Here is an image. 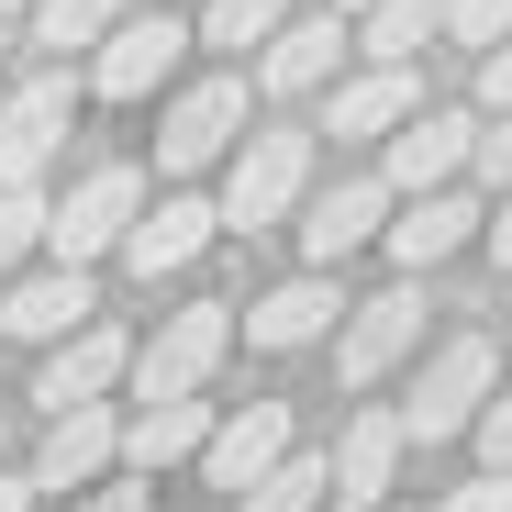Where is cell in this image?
Masks as SVG:
<instances>
[{
    "label": "cell",
    "mask_w": 512,
    "mask_h": 512,
    "mask_svg": "<svg viewBox=\"0 0 512 512\" xmlns=\"http://www.w3.org/2000/svg\"><path fill=\"white\" fill-rule=\"evenodd\" d=\"M301 190H312V134H290V123H268V134H234V167H223V234H268V223H290L301 212Z\"/></svg>",
    "instance_id": "cell-1"
},
{
    "label": "cell",
    "mask_w": 512,
    "mask_h": 512,
    "mask_svg": "<svg viewBox=\"0 0 512 512\" xmlns=\"http://www.w3.org/2000/svg\"><path fill=\"white\" fill-rule=\"evenodd\" d=\"M490 379H501V346H490V334H446V346L423 357L412 401H390V412H401V446H446V435H468V412L490 401Z\"/></svg>",
    "instance_id": "cell-2"
},
{
    "label": "cell",
    "mask_w": 512,
    "mask_h": 512,
    "mask_svg": "<svg viewBox=\"0 0 512 512\" xmlns=\"http://www.w3.org/2000/svg\"><path fill=\"white\" fill-rule=\"evenodd\" d=\"M134 201H145V167H134V156H101L67 201H45V256H67V268L112 256V245H123V223H134Z\"/></svg>",
    "instance_id": "cell-3"
},
{
    "label": "cell",
    "mask_w": 512,
    "mask_h": 512,
    "mask_svg": "<svg viewBox=\"0 0 512 512\" xmlns=\"http://www.w3.org/2000/svg\"><path fill=\"white\" fill-rule=\"evenodd\" d=\"M223 357H234V301H190V312H167L145 346L123 357V379H134L145 401H167V390H201Z\"/></svg>",
    "instance_id": "cell-4"
},
{
    "label": "cell",
    "mask_w": 512,
    "mask_h": 512,
    "mask_svg": "<svg viewBox=\"0 0 512 512\" xmlns=\"http://www.w3.org/2000/svg\"><path fill=\"white\" fill-rule=\"evenodd\" d=\"M212 234H223V201H201V190H167V201H134V223H123V268L156 290V279H190L201 256H212Z\"/></svg>",
    "instance_id": "cell-5"
},
{
    "label": "cell",
    "mask_w": 512,
    "mask_h": 512,
    "mask_svg": "<svg viewBox=\"0 0 512 512\" xmlns=\"http://www.w3.org/2000/svg\"><path fill=\"white\" fill-rule=\"evenodd\" d=\"M423 312H435V301H423V279L401 268L379 301H346V346H334V379H346V390H379L412 346H423Z\"/></svg>",
    "instance_id": "cell-6"
},
{
    "label": "cell",
    "mask_w": 512,
    "mask_h": 512,
    "mask_svg": "<svg viewBox=\"0 0 512 512\" xmlns=\"http://www.w3.org/2000/svg\"><path fill=\"white\" fill-rule=\"evenodd\" d=\"M334 323H346V290H334V268H301V279L256 290V301L234 312V334H245L256 357H301V346H323Z\"/></svg>",
    "instance_id": "cell-7"
},
{
    "label": "cell",
    "mask_w": 512,
    "mask_h": 512,
    "mask_svg": "<svg viewBox=\"0 0 512 512\" xmlns=\"http://www.w3.org/2000/svg\"><path fill=\"white\" fill-rule=\"evenodd\" d=\"M67 123H78V90H67V67L23 78L12 112H0V190H34L45 167L67 156Z\"/></svg>",
    "instance_id": "cell-8"
},
{
    "label": "cell",
    "mask_w": 512,
    "mask_h": 512,
    "mask_svg": "<svg viewBox=\"0 0 512 512\" xmlns=\"http://www.w3.org/2000/svg\"><path fill=\"white\" fill-rule=\"evenodd\" d=\"M390 479H401V412H390V401H357V412H346V435L323 446V501L379 512Z\"/></svg>",
    "instance_id": "cell-9"
},
{
    "label": "cell",
    "mask_w": 512,
    "mask_h": 512,
    "mask_svg": "<svg viewBox=\"0 0 512 512\" xmlns=\"http://www.w3.org/2000/svg\"><path fill=\"white\" fill-rule=\"evenodd\" d=\"M234 134H245V78H201V90L167 101V123H156V167H167V179H201L212 156H234Z\"/></svg>",
    "instance_id": "cell-10"
},
{
    "label": "cell",
    "mask_w": 512,
    "mask_h": 512,
    "mask_svg": "<svg viewBox=\"0 0 512 512\" xmlns=\"http://www.w3.org/2000/svg\"><path fill=\"white\" fill-rule=\"evenodd\" d=\"M123 468V412L112 401H67L45 412V446H34V490H90Z\"/></svg>",
    "instance_id": "cell-11"
},
{
    "label": "cell",
    "mask_w": 512,
    "mask_h": 512,
    "mask_svg": "<svg viewBox=\"0 0 512 512\" xmlns=\"http://www.w3.org/2000/svg\"><path fill=\"white\" fill-rule=\"evenodd\" d=\"M179 56H190V23H179V12H123V23L101 34V56H90V90H101V101H145Z\"/></svg>",
    "instance_id": "cell-12"
},
{
    "label": "cell",
    "mask_w": 512,
    "mask_h": 512,
    "mask_svg": "<svg viewBox=\"0 0 512 512\" xmlns=\"http://www.w3.org/2000/svg\"><path fill=\"white\" fill-rule=\"evenodd\" d=\"M123 357H134V334L123 323H67L56 346H45V368H34V401L45 412H67V401H112V379H123Z\"/></svg>",
    "instance_id": "cell-13"
},
{
    "label": "cell",
    "mask_w": 512,
    "mask_h": 512,
    "mask_svg": "<svg viewBox=\"0 0 512 512\" xmlns=\"http://www.w3.org/2000/svg\"><path fill=\"white\" fill-rule=\"evenodd\" d=\"M379 234H390V256H401L412 279H435L446 256H468V245H479V201H468L457 179H435V190H401V223H379Z\"/></svg>",
    "instance_id": "cell-14"
},
{
    "label": "cell",
    "mask_w": 512,
    "mask_h": 512,
    "mask_svg": "<svg viewBox=\"0 0 512 512\" xmlns=\"http://www.w3.org/2000/svg\"><path fill=\"white\" fill-rule=\"evenodd\" d=\"M312 212H301V256L312 268H346L357 245H379V223H390V179H334V190H301Z\"/></svg>",
    "instance_id": "cell-15"
},
{
    "label": "cell",
    "mask_w": 512,
    "mask_h": 512,
    "mask_svg": "<svg viewBox=\"0 0 512 512\" xmlns=\"http://www.w3.org/2000/svg\"><path fill=\"white\" fill-rule=\"evenodd\" d=\"M346 45H357V23H346V12H279L268 67H256V78H268L279 101H301V90H323V78L346 67Z\"/></svg>",
    "instance_id": "cell-16"
},
{
    "label": "cell",
    "mask_w": 512,
    "mask_h": 512,
    "mask_svg": "<svg viewBox=\"0 0 512 512\" xmlns=\"http://www.w3.org/2000/svg\"><path fill=\"white\" fill-rule=\"evenodd\" d=\"M468 112H435V101H412L401 123H390V167H379V179L390 190H435V179H457V167H468Z\"/></svg>",
    "instance_id": "cell-17"
},
{
    "label": "cell",
    "mask_w": 512,
    "mask_h": 512,
    "mask_svg": "<svg viewBox=\"0 0 512 512\" xmlns=\"http://www.w3.org/2000/svg\"><path fill=\"white\" fill-rule=\"evenodd\" d=\"M90 312H101V290H90V268H67V256L0 290V334H23V346H56V334L90 323Z\"/></svg>",
    "instance_id": "cell-18"
},
{
    "label": "cell",
    "mask_w": 512,
    "mask_h": 512,
    "mask_svg": "<svg viewBox=\"0 0 512 512\" xmlns=\"http://www.w3.org/2000/svg\"><path fill=\"white\" fill-rule=\"evenodd\" d=\"M279 446H290V401H245V412H223L212 435H201V479L212 490H245Z\"/></svg>",
    "instance_id": "cell-19"
},
{
    "label": "cell",
    "mask_w": 512,
    "mask_h": 512,
    "mask_svg": "<svg viewBox=\"0 0 512 512\" xmlns=\"http://www.w3.org/2000/svg\"><path fill=\"white\" fill-rule=\"evenodd\" d=\"M201 435H212V401L201 390H167V401H145L134 423H123V468H179V457H201Z\"/></svg>",
    "instance_id": "cell-20"
},
{
    "label": "cell",
    "mask_w": 512,
    "mask_h": 512,
    "mask_svg": "<svg viewBox=\"0 0 512 512\" xmlns=\"http://www.w3.org/2000/svg\"><path fill=\"white\" fill-rule=\"evenodd\" d=\"M412 101H423V78L390 67V56H368V78H346V90H334V134H390Z\"/></svg>",
    "instance_id": "cell-21"
},
{
    "label": "cell",
    "mask_w": 512,
    "mask_h": 512,
    "mask_svg": "<svg viewBox=\"0 0 512 512\" xmlns=\"http://www.w3.org/2000/svg\"><path fill=\"white\" fill-rule=\"evenodd\" d=\"M346 23H357V45H368V56H390V67H412L423 45L446 34V0H368V12H346Z\"/></svg>",
    "instance_id": "cell-22"
},
{
    "label": "cell",
    "mask_w": 512,
    "mask_h": 512,
    "mask_svg": "<svg viewBox=\"0 0 512 512\" xmlns=\"http://www.w3.org/2000/svg\"><path fill=\"white\" fill-rule=\"evenodd\" d=\"M234 501H245V512H323V446H301V435H290L268 468L234 490Z\"/></svg>",
    "instance_id": "cell-23"
},
{
    "label": "cell",
    "mask_w": 512,
    "mask_h": 512,
    "mask_svg": "<svg viewBox=\"0 0 512 512\" xmlns=\"http://www.w3.org/2000/svg\"><path fill=\"white\" fill-rule=\"evenodd\" d=\"M123 12H134V0H34V45L45 56H78V45H101Z\"/></svg>",
    "instance_id": "cell-24"
},
{
    "label": "cell",
    "mask_w": 512,
    "mask_h": 512,
    "mask_svg": "<svg viewBox=\"0 0 512 512\" xmlns=\"http://www.w3.org/2000/svg\"><path fill=\"white\" fill-rule=\"evenodd\" d=\"M279 12H290V0H212L190 45H234V56H245V45H268V34H279Z\"/></svg>",
    "instance_id": "cell-25"
},
{
    "label": "cell",
    "mask_w": 512,
    "mask_h": 512,
    "mask_svg": "<svg viewBox=\"0 0 512 512\" xmlns=\"http://www.w3.org/2000/svg\"><path fill=\"white\" fill-rule=\"evenodd\" d=\"M34 245H45V201L34 190H0V279H12Z\"/></svg>",
    "instance_id": "cell-26"
},
{
    "label": "cell",
    "mask_w": 512,
    "mask_h": 512,
    "mask_svg": "<svg viewBox=\"0 0 512 512\" xmlns=\"http://www.w3.org/2000/svg\"><path fill=\"white\" fill-rule=\"evenodd\" d=\"M446 34L457 45H501L512 34V0H446Z\"/></svg>",
    "instance_id": "cell-27"
},
{
    "label": "cell",
    "mask_w": 512,
    "mask_h": 512,
    "mask_svg": "<svg viewBox=\"0 0 512 512\" xmlns=\"http://www.w3.org/2000/svg\"><path fill=\"white\" fill-rule=\"evenodd\" d=\"M468 435H479V457H490V468H512V390H501V379H490V401L468 412Z\"/></svg>",
    "instance_id": "cell-28"
},
{
    "label": "cell",
    "mask_w": 512,
    "mask_h": 512,
    "mask_svg": "<svg viewBox=\"0 0 512 512\" xmlns=\"http://www.w3.org/2000/svg\"><path fill=\"white\" fill-rule=\"evenodd\" d=\"M468 167H479V179H490V190L512 179V112H490V123L468 134Z\"/></svg>",
    "instance_id": "cell-29"
},
{
    "label": "cell",
    "mask_w": 512,
    "mask_h": 512,
    "mask_svg": "<svg viewBox=\"0 0 512 512\" xmlns=\"http://www.w3.org/2000/svg\"><path fill=\"white\" fill-rule=\"evenodd\" d=\"M435 512H512V468H479L468 490H446Z\"/></svg>",
    "instance_id": "cell-30"
},
{
    "label": "cell",
    "mask_w": 512,
    "mask_h": 512,
    "mask_svg": "<svg viewBox=\"0 0 512 512\" xmlns=\"http://www.w3.org/2000/svg\"><path fill=\"white\" fill-rule=\"evenodd\" d=\"M479 101H490V112H512V34H501V45H479Z\"/></svg>",
    "instance_id": "cell-31"
},
{
    "label": "cell",
    "mask_w": 512,
    "mask_h": 512,
    "mask_svg": "<svg viewBox=\"0 0 512 512\" xmlns=\"http://www.w3.org/2000/svg\"><path fill=\"white\" fill-rule=\"evenodd\" d=\"M479 245H490V268H501V279H512V179H501V201H490V212H479Z\"/></svg>",
    "instance_id": "cell-32"
},
{
    "label": "cell",
    "mask_w": 512,
    "mask_h": 512,
    "mask_svg": "<svg viewBox=\"0 0 512 512\" xmlns=\"http://www.w3.org/2000/svg\"><path fill=\"white\" fill-rule=\"evenodd\" d=\"M67 512H156V501H145V490H101V479H90V501H67Z\"/></svg>",
    "instance_id": "cell-33"
},
{
    "label": "cell",
    "mask_w": 512,
    "mask_h": 512,
    "mask_svg": "<svg viewBox=\"0 0 512 512\" xmlns=\"http://www.w3.org/2000/svg\"><path fill=\"white\" fill-rule=\"evenodd\" d=\"M0 512H34V479H0Z\"/></svg>",
    "instance_id": "cell-34"
},
{
    "label": "cell",
    "mask_w": 512,
    "mask_h": 512,
    "mask_svg": "<svg viewBox=\"0 0 512 512\" xmlns=\"http://www.w3.org/2000/svg\"><path fill=\"white\" fill-rule=\"evenodd\" d=\"M12 12H34V0H0V23H12Z\"/></svg>",
    "instance_id": "cell-35"
},
{
    "label": "cell",
    "mask_w": 512,
    "mask_h": 512,
    "mask_svg": "<svg viewBox=\"0 0 512 512\" xmlns=\"http://www.w3.org/2000/svg\"><path fill=\"white\" fill-rule=\"evenodd\" d=\"M334 12H368V0H334Z\"/></svg>",
    "instance_id": "cell-36"
},
{
    "label": "cell",
    "mask_w": 512,
    "mask_h": 512,
    "mask_svg": "<svg viewBox=\"0 0 512 512\" xmlns=\"http://www.w3.org/2000/svg\"><path fill=\"white\" fill-rule=\"evenodd\" d=\"M0 56H12V34H0Z\"/></svg>",
    "instance_id": "cell-37"
},
{
    "label": "cell",
    "mask_w": 512,
    "mask_h": 512,
    "mask_svg": "<svg viewBox=\"0 0 512 512\" xmlns=\"http://www.w3.org/2000/svg\"><path fill=\"white\" fill-rule=\"evenodd\" d=\"M379 512H390V501H379Z\"/></svg>",
    "instance_id": "cell-38"
}]
</instances>
